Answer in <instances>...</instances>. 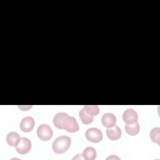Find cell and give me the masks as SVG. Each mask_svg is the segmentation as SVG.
Returning a JSON list of instances; mask_svg holds the SVG:
<instances>
[{
    "instance_id": "6da1fadb",
    "label": "cell",
    "mask_w": 160,
    "mask_h": 160,
    "mask_svg": "<svg viewBox=\"0 0 160 160\" xmlns=\"http://www.w3.org/2000/svg\"><path fill=\"white\" fill-rule=\"evenodd\" d=\"M53 123L58 129H65L69 132H75L79 130L76 119L63 112H58L54 116Z\"/></svg>"
},
{
    "instance_id": "7a4b0ae2",
    "label": "cell",
    "mask_w": 160,
    "mask_h": 160,
    "mask_svg": "<svg viewBox=\"0 0 160 160\" xmlns=\"http://www.w3.org/2000/svg\"><path fill=\"white\" fill-rule=\"evenodd\" d=\"M71 140L69 137L66 136H61L54 139L52 142V148L54 152L57 154L65 152L70 147Z\"/></svg>"
},
{
    "instance_id": "3957f363",
    "label": "cell",
    "mask_w": 160,
    "mask_h": 160,
    "mask_svg": "<svg viewBox=\"0 0 160 160\" xmlns=\"http://www.w3.org/2000/svg\"><path fill=\"white\" fill-rule=\"evenodd\" d=\"M85 136L87 140L94 143L100 142L103 138L102 131L96 128H91L88 129L86 131Z\"/></svg>"
},
{
    "instance_id": "277c9868",
    "label": "cell",
    "mask_w": 160,
    "mask_h": 160,
    "mask_svg": "<svg viewBox=\"0 0 160 160\" xmlns=\"http://www.w3.org/2000/svg\"><path fill=\"white\" fill-rule=\"evenodd\" d=\"M53 134L52 130L50 126L46 124H41L37 129V135L42 141L49 140Z\"/></svg>"
},
{
    "instance_id": "5b68a950",
    "label": "cell",
    "mask_w": 160,
    "mask_h": 160,
    "mask_svg": "<svg viewBox=\"0 0 160 160\" xmlns=\"http://www.w3.org/2000/svg\"><path fill=\"white\" fill-rule=\"evenodd\" d=\"M31 149V142L26 138H21L16 146V151L21 154H27Z\"/></svg>"
},
{
    "instance_id": "8992f818",
    "label": "cell",
    "mask_w": 160,
    "mask_h": 160,
    "mask_svg": "<svg viewBox=\"0 0 160 160\" xmlns=\"http://www.w3.org/2000/svg\"><path fill=\"white\" fill-rule=\"evenodd\" d=\"M122 119L126 124L137 122L138 120V113L132 109H127L123 112Z\"/></svg>"
},
{
    "instance_id": "52a82bcc",
    "label": "cell",
    "mask_w": 160,
    "mask_h": 160,
    "mask_svg": "<svg viewBox=\"0 0 160 160\" xmlns=\"http://www.w3.org/2000/svg\"><path fill=\"white\" fill-rule=\"evenodd\" d=\"M34 126V120L32 117L24 118L20 122V129L22 131L28 132L32 131Z\"/></svg>"
},
{
    "instance_id": "ba28073f",
    "label": "cell",
    "mask_w": 160,
    "mask_h": 160,
    "mask_svg": "<svg viewBox=\"0 0 160 160\" xmlns=\"http://www.w3.org/2000/svg\"><path fill=\"white\" fill-rule=\"evenodd\" d=\"M101 122L102 125L106 128H111L116 125V118L114 114L111 112H107L102 115L101 118Z\"/></svg>"
},
{
    "instance_id": "9c48e42d",
    "label": "cell",
    "mask_w": 160,
    "mask_h": 160,
    "mask_svg": "<svg viewBox=\"0 0 160 160\" xmlns=\"http://www.w3.org/2000/svg\"><path fill=\"white\" fill-rule=\"evenodd\" d=\"M106 135L110 140L116 141L121 136V130L119 126L114 125L111 128H107Z\"/></svg>"
},
{
    "instance_id": "30bf717a",
    "label": "cell",
    "mask_w": 160,
    "mask_h": 160,
    "mask_svg": "<svg viewBox=\"0 0 160 160\" xmlns=\"http://www.w3.org/2000/svg\"><path fill=\"white\" fill-rule=\"evenodd\" d=\"M21 138L16 132H10L6 136V142L11 146H16L20 141Z\"/></svg>"
},
{
    "instance_id": "8fae6325",
    "label": "cell",
    "mask_w": 160,
    "mask_h": 160,
    "mask_svg": "<svg viewBox=\"0 0 160 160\" xmlns=\"http://www.w3.org/2000/svg\"><path fill=\"white\" fill-rule=\"evenodd\" d=\"M96 149L91 146L86 148L82 154V159L86 160H93L96 158Z\"/></svg>"
},
{
    "instance_id": "7c38bea8",
    "label": "cell",
    "mask_w": 160,
    "mask_h": 160,
    "mask_svg": "<svg viewBox=\"0 0 160 160\" xmlns=\"http://www.w3.org/2000/svg\"><path fill=\"white\" fill-rule=\"evenodd\" d=\"M126 132L130 136H135L139 131V123L135 122L132 124H126L125 126Z\"/></svg>"
},
{
    "instance_id": "4fadbf2b",
    "label": "cell",
    "mask_w": 160,
    "mask_h": 160,
    "mask_svg": "<svg viewBox=\"0 0 160 160\" xmlns=\"http://www.w3.org/2000/svg\"><path fill=\"white\" fill-rule=\"evenodd\" d=\"M79 116L80 118V119L81 120L82 122L84 124H89L91 123L93 121V116H91L89 114H88L84 108H82L79 112Z\"/></svg>"
},
{
    "instance_id": "5bb4252c",
    "label": "cell",
    "mask_w": 160,
    "mask_h": 160,
    "mask_svg": "<svg viewBox=\"0 0 160 160\" xmlns=\"http://www.w3.org/2000/svg\"><path fill=\"white\" fill-rule=\"evenodd\" d=\"M83 108L88 114L93 117L98 115L99 112V108L97 105H85Z\"/></svg>"
},
{
    "instance_id": "9a60e30c",
    "label": "cell",
    "mask_w": 160,
    "mask_h": 160,
    "mask_svg": "<svg viewBox=\"0 0 160 160\" xmlns=\"http://www.w3.org/2000/svg\"><path fill=\"white\" fill-rule=\"evenodd\" d=\"M150 138L151 140L159 145L160 142V128H154L150 132Z\"/></svg>"
}]
</instances>
